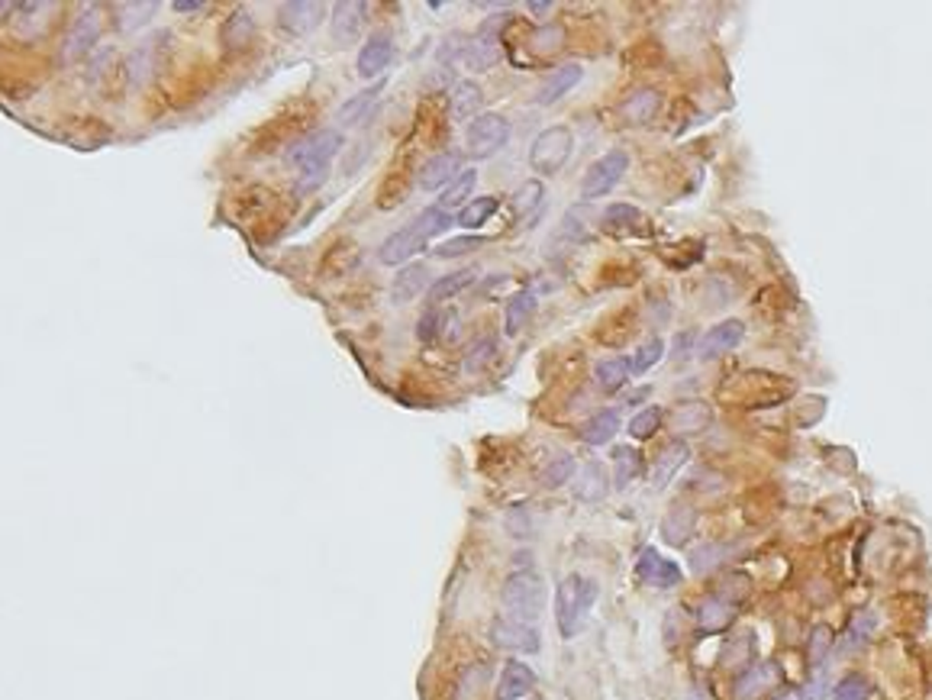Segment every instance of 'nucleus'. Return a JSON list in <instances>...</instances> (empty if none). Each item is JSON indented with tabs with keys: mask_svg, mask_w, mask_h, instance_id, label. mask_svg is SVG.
Wrapping results in <instances>:
<instances>
[{
	"mask_svg": "<svg viewBox=\"0 0 932 700\" xmlns=\"http://www.w3.org/2000/svg\"><path fill=\"white\" fill-rule=\"evenodd\" d=\"M603 223L607 227H629V223H639V210L633 204H613L603 213Z\"/></svg>",
	"mask_w": 932,
	"mask_h": 700,
	"instance_id": "5fc2aeb1",
	"label": "nucleus"
},
{
	"mask_svg": "<svg viewBox=\"0 0 932 700\" xmlns=\"http://www.w3.org/2000/svg\"><path fill=\"white\" fill-rule=\"evenodd\" d=\"M510 139V120L501 114H481L468 123L465 136V152L468 158H491L501 152Z\"/></svg>",
	"mask_w": 932,
	"mask_h": 700,
	"instance_id": "423d86ee",
	"label": "nucleus"
},
{
	"mask_svg": "<svg viewBox=\"0 0 932 700\" xmlns=\"http://www.w3.org/2000/svg\"><path fill=\"white\" fill-rule=\"evenodd\" d=\"M497 210H501V198H494V194H491V198H474L461 207V213L455 217V223L465 227V229H478V227H484Z\"/></svg>",
	"mask_w": 932,
	"mask_h": 700,
	"instance_id": "473e14b6",
	"label": "nucleus"
},
{
	"mask_svg": "<svg viewBox=\"0 0 932 700\" xmlns=\"http://www.w3.org/2000/svg\"><path fill=\"white\" fill-rule=\"evenodd\" d=\"M204 4H194V0H177L175 4V10L177 14H194V10H200Z\"/></svg>",
	"mask_w": 932,
	"mask_h": 700,
	"instance_id": "bf43d9fd",
	"label": "nucleus"
},
{
	"mask_svg": "<svg viewBox=\"0 0 932 700\" xmlns=\"http://www.w3.org/2000/svg\"><path fill=\"white\" fill-rule=\"evenodd\" d=\"M494 352H497V340L494 336H478V340L468 346V355H465V368L468 371H484L488 368V361L494 359Z\"/></svg>",
	"mask_w": 932,
	"mask_h": 700,
	"instance_id": "49530a36",
	"label": "nucleus"
},
{
	"mask_svg": "<svg viewBox=\"0 0 932 700\" xmlns=\"http://www.w3.org/2000/svg\"><path fill=\"white\" fill-rule=\"evenodd\" d=\"M423 246H426V239H423V233H420L417 227L397 229L394 236H388V239L381 242V249H378V259H381L384 265H403L410 255H417Z\"/></svg>",
	"mask_w": 932,
	"mask_h": 700,
	"instance_id": "6ab92c4d",
	"label": "nucleus"
},
{
	"mask_svg": "<svg viewBox=\"0 0 932 700\" xmlns=\"http://www.w3.org/2000/svg\"><path fill=\"white\" fill-rule=\"evenodd\" d=\"M114 23L120 33H136V29L146 26L152 16L158 14V4L156 0H142V4H116L114 7Z\"/></svg>",
	"mask_w": 932,
	"mask_h": 700,
	"instance_id": "c85d7f7f",
	"label": "nucleus"
},
{
	"mask_svg": "<svg viewBox=\"0 0 932 700\" xmlns=\"http://www.w3.org/2000/svg\"><path fill=\"white\" fill-rule=\"evenodd\" d=\"M252 36H255V16L248 14V10H236V14L223 23V29H219V39H223L227 49H246V46L252 43Z\"/></svg>",
	"mask_w": 932,
	"mask_h": 700,
	"instance_id": "cd10ccee",
	"label": "nucleus"
},
{
	"mask_svg": "<svg viewBox=\"0 0 932 700\" xmlns=\"http://www.w3.org/2000/svg\"><path fill=\"white\" fill-rule=\"evenodd\" d=\"M491 643L497 649L510 652H539V630L530 623L510 620V616H497L491 623Z\"/></svg>",
	"mask_w": 932,
	"mask_h": 700,
	"instance_id": "9d476101",
	"label": "nucleus"
},
{
	"mask_svg": "<svg viewBox=\"0 0 932 700\" xmlns=\"http://www.w3.org/2000/svg\"><path fill=\"white\" fill-rule=\"evenodd\" d=\"M752 655H755V636L752 633H742L733 643L723 649V665H752Z\"/></svg>",
	"mask_w": 932,
	"mask_h": 700,
	"instance_id": "a18cd8bd",
	"label": "nucleus"
},
{
	"mask_svg": "<svg viewBox=\"0 0 932 700\" xmlns=\"http://www.w3.org/2000/svg\"><path fill=\"white\" fill-rule=\"evenodd\" d=\"M459 58H461V65H468L471 71H488L491 65L497 62V46L494 43H484V39H478V36H474L471 43L461 46Z\"/></svg>",
	"mask_w": 932,
	"mask_h": 700,
	"instance_id": "e433bc0d",
	"label": "nucleus"
},
{
	"mask_svg": "<svg viewBox=\"0 0 932 700\" xmlns=\"http://www.w3.org/2000/svg\"><path fill=\"white\" fill-rule=\"evenodd\" d=\"M474 184H478V171H474V168L459 171V178H455V181L442 191V198H439V207H442V210L465 207V200L471 198V191H474Z\"/></svg>",
	"mask_w": 932,
	"mask_h": 700,
	"instance_id": "f704fd0d",
	"label": "nucleus"
},
{
	"mask_svg": "<svg viewBox=\"0 0 932 700\" xmlns=\"http://www.w3.org/2000/svg\"><path fill=\"white\" fill-rule=\"evenodd\" d=\"M574 149V136L568 127H549L532 139L530 146V165L539 175H555L568 165Z\"/></svg>",
	"mask_w": 932,
	"mask_h": 700,
	"instance_id": "20e7f679",
	"label": "nucleus"
},
{
	"mask_svg": "<svg viewBox=\"0 0 932 700\" xmlns=\"http://www.w3.org/2000/svg\"><path fill=\"white\" fill-rule=\"evenodd\" d=\"M503 610H507L510 620H520V623H530L536 626L539 614L545 607V587L539 581L536 572H516L503 581Z\"/></svg>",
	"mask_w": 932,
	"mask_h": 700,
	"instance_id": "7ed1b4c3",
	"label": "nucleus"
},
{
	"mask_svg": "<svg viewBox=\"0 0 932 700\" xmlns=\"http://www.w3.org/2000/svg\"><path fill=\"white\" fill-rule=\"evenodd\" d=\"M868 694H871V687L862 675H846V678L836 685L833 700H868Z\"/></svg>",
	"mask_w": 932,
	"mask_h": 700,
	"instance_id": "864d4df0",
	"label": "nucleus"
},
{
	"mask_svg": "<svg viewBox=\"0 0 932 700\" xmlns=\"http://www.w3.org/2000/svg\"><path fill=\"white\" fill-rule=\"evenodd\" d=\"M426 290H430V269L420 262L403 265L394 275V281H390V300H394L397 307H403V304H410V300H417L420 294H426Z\"/></svg>",
	"mask_w": 932,
	"mask_h": 700,
	"instance_id": "2eb2a0df",
	"label": "nucleus"
},
{
	"mask_svg": "<svg viewBox=\"0 0 932 700\" xmlns=\"http://www.w3.org/2000/svg\"><path fill=\"white\" fill-rule=\"evenodd\" d=\"M156 71H158V36H148V39H142V43L129 52L127 85L133 87V91H142L148 81L156 78Z\"/></svg>",
	"mask_w": 932,
	"mask_h": 700,
	"instance_id": "f8f14e48",
	"label": "nucleus"
},
{
	"mask_svg": "<svg viewBox=\"0 0 932 700\" xmlns=\"http://www.w3.org/2000/svg\"><path fill=\"white\" fill-rule=\"evenodd\" d=\"M481 246H488V239H484V236H459V239L442 242V246L436 249V255H439V259H461V255L478 252Z\"/></svg>",
	"mask_w": 932,
	"mask_h": 700,
	"instance_id": "603ef678",
	"label": "nucleus"
},
{
	"mask_svg": "<svg viewBox=\"0 0 932 700\" xmlns=\"http://www.w3.org/2000/svg\"><path fill=\"white\" fill-rule=\"evenodd\" d=\"M739 614V604H733L723 594H710L697 604V626L700 633H723Z\"/></svg>",
	"mask_w": 932,
	"mask_h": 700,
	"instance_id": "f3484780",
	"label": "nucleus"
},
{
	"mask_svg": "<svg viewBox=\"0 0 932 700\" xmlns=\"http://www.w3.org/2000/svg\"><path fill=\"white\" fill-rule=\"evenodd\" d=\"M616 430H620V417L613 411H601L581 426V439H584L587 446H603V442H610L616 436Z\"/></svg>",
	"mask_w": 932,
	"mask_h": 700,
	"instance_id": "2f4dec72",
	"label": "nucleus"
},
{
	"mask_svg": "<svg viewBox=\"0 0 932 700\" xmlns=\"http://www.w3.org/2000/svg\"><path fill=\"white\" fill-rule=\"evenodd\" d=\"M597 604V581L584 578V574H572L558 584L555 591V623L558 633L565 639L578 636L584 630L591 607Z\"/></svg>",
	"mask_w": 932,
	"mask_h": 700,
	"instance_id": "f03ea898",
	"label": "nucleus"
},
{
	"mask_svg": "<svg viewBox=\"0 0 932 700\" xmlns=\"http://www.w3.org/2000/svg\"><path fill=\"white\" fill-rule=\"evenodd\" d=\"M643 472V455L636 449H620L616 452V488H629Z\"/></svg>",
	"mask_w": 932,
	"mask_h": 700,
	"instance_id": "c03bdc74",
	"label": "nucleus"
},
{
	"mask_svg": "<svg viewBox=\"0 0 932 700\" xmlns=\"http://www.w3.org/2000/svg\"><path fill=\"white\" fill-rule=\"evenodd\" d=\"M781 681H785L781 665H775V662H762V665H749L739 678H735L733 694H735V700H758V697H765V694L777 691Z\"/></svg>",
	"mask_w": 932,
	"mask_h": 700,
	"instance_id": "1a4fd4ad",
	"label": "nucleus"
},
{
	"mask_svg": "<svg viewBox=\"0 0 932 700\" xmlns=\"http://www.w3.org/2000/svg\"><path fill=\"white\" fill-rule=\"evenodd\" d=\"M510 23V14H497V16H491V20H484L481 23V29H478V39H484V43H494L497 46V36H501V29Z\"/></svg>",
	"mask_w": 932,
	"mask_h": 700,
	"instance_id": "6e6d98bb",
	"label": "nucleus"
},
{
	"mask_svg": "<svg viewBox=\"0 0 932 700\" xmlns=\"http://www.w3.org/2000/svg\"><path fill=\"white\" fill-rule=\"evenodd\" d=\"M694 526H697V513H694V507L678 503V507H671L668 517L662 520V539L668 545H684L687 539H691Z\"/></svg>",
	"mask_w": 932,
	"mask_h": 700,
	"instance_id": "b1692460",
	"label": "nucleus"
},
{
	"mask_svg": "<svg viewBox=\"0 0 932 700\" xmlns=\"http://www.w3.org/2000/svg\"><path fill=\"white\" fill-rule=\"evenodd\" d=\"M875 626H877L875 614H871V610H858V614L852 616V623H848L846 645H842V649H846V652H852V649H862V645L871 639V633H875Z\"/></svg>",
	"mask_w": 932,
	"mask_h": 700,
	"instance_id": "a19ab883",
	"label": "nucleus"
},
{
	"mask_svg": "<svg viewBox=\"0 0 932 700\" xmlns=\"http://www.w3.org/2000/svg\"><path fill=\"white\" fill-rule=\"evenodd\" d=\"M439 317H442V313H426V317L423 320H420V340H430V336L432 333H436V326H439Z\"/></svg>",
	"mask_w": 932,
	"mask_h": 700,
	"instance_id": "13d9d810",
	"label": "nucleus"
},
{
	"mask_svg": "<svg viewBox=\"0 0 932 700\" xmlns=\"http://www.w3.org/2000/svg\"><path fill=\"white\" fill-rule=\"evenodd\" d=\"M572 474H574V459L562 452L542 468V484L545 488H562L565 482H572Z\"/></svg>",
	"mask_w": 932,
	"mask_h": 700,
	"instance_id": "09e8293b",
	"label": "nucleus"
},
{
	"mask_svg": "<svg viewBox=\"0 0 932 700\" xmlns=\"http://www.w3.org/2000/svg\"><path fill=\"white\" fill-rule=\"evenodd\" d=\"M100 26H104V20H100V7L87 4V7L75 16L71 29L65 33L62 46H58V65H65V68H68V65H78L81 58L94 49V43H97V36H100Z\"/></svg>",
	"mask_w": 932,
	"mask_h": 700,
	"instance_id": "39448f33",
	"label": "nucleus"
},
{
	"mask_svg": "<svg viewBox=\"0 0 932 700\" xmlns=\"http://www.w3.org/2000/svg\"><path fill=\"white\" fill-rule=\"evenodd\" d=\"M459 178V158L452 152H436L432 158H426L417 171V184L423 191H442Z\"/></svg>",
	"mask_w": 932,
	"mask_h": 700,
	"instance_id": "4468645a",
	"label": "nucleus"
},
{
	"mask_svg": "<svg viewBox=\"0 0 932 700\" xmlns=\"http://www.w3.org/2000/svg\"><path fill=\"white\" fill-rule=\"evenodd\" d=\"M658 104H662V97H658L655 91H636L623 104V117H626L629 123H649L652 117H655Z\"/></svg>",
	"mask_w": 932,
	"mask_h": 700,
	"instance_id": "4c0bfd02",
	"label": "nucleus"
},
{
	"mask_svg": "<svg viewBox=\"0 0 932 700\" xmlns=\"http://www.w3.org/2000/svg\"><path fill=\"white\" fill-rule=\"evenodd\" d=\"M481 100H484L481 87L474 81H461L452 91V107L449 110H452L455 120H474V114L481 110Z\"/></svg>",
	"mask_w": 932,
	"mask_h": 700,
	"instance_id": "72a5a7b5",
	"label": "nucleus"
},
{
	"mask_svg": "<svg viewBox=\"0 0 932 700\" xmlns=\"http://www.w3.org/2000/svg\"><path fill=\"white\" fill-rule=\"evenodd\" d=\"M381 91H384V81H375L371 87H365V91H359L355 97H349L346 104L339 107V127H355V123L365 120V114L375 107Z\"/></svg>",
	"mask_w": 932,
	"mask_h": 700,
	"instance_id": "c756f323",
	"label": "nucleus"
},
{
	"mask_svg": "<svg viewBox=\"0 0 932 700\" xmlns=\"http://www.w3.org/2000/svg\"><path fill=\"white\" fill-rule=\"evenodd\" d=\"M46 10H49V4H20V7H14V33L23 36V39H35L49 23V16H39Z\"/></svg>",
	"mask_w": 932,
	"mask_h": 700,
	"instance_id": "7c9ffc66",
	"label": "nucleus"
},
{
	"mask_svg": "<svg viewBox=\"0 0 932 700\" xmlns=\"http://www.w3.org/2000/svg\"><path fill=\"white\" fill-rule=\"evenodd\" d=\"M584 78V68L581 65H562V68H552L545 75V81L536 91V104L549 107L555 100H562L565 94H572V87H578V81Z\"/></svg>",
	"mask_w": 932,
	"mask_h": 700,
	"instance_id": "dca6fc26",
	"label": "nucleus"
},
{
	"mask_svg": "<svg viewBox=\"0 0 932 700\" xmlns=\"http://www.w3.org/2000/svg\"><path fill=\"white\" fill-rule=\"evenodd\" d=\"M536 687V672H532L526 662H507L497 681L494 700H520Z\"/></svg>",
	"mask_w": 932,
	"mask_h": 700,
	"instance_id": "a211bd4d",
	"label": "nucleus"
},
{
	"mask_svg": "<svg viewBox=\"0 0 932 700\" xmlns=\"http://www.w3.org/2000/svg\"><path fill=\"white\" fill-rule=\"evenodd\" d=\"M829 649H833V630L829 626H813L810 639H806V662H810V668L823 665Z\"/></svg>",
	"mask_w": 932,
	"mask_h": 700,
	"instance_id": "37998d69",
	"label": "nucleus"
},
{
	"mask_svg": "<svg viewBox=\"0 0 932 700\" xmlns=\"http://www.w3.org/2000/svg\"><path fill=\"white\" fill-rule=\"evenodd\" d=\"M413 227L423 233L426 242H430V239H436V236H442L449 227H455V217L449 210H442V207H426V210L417 217V223H413Z\"/></svg>",
	"mask_w": 932,
	"mask_h": 700,
	"instance_id": "ea45409f",
	"label": "nucleus"
},
{
	"mask_svg": "<svg viewBox=\"0 0 932 700\" xmlns=\"http://www.w3.org/2000/svg\"><path fill=\"white\" fill-rule=\"evenodd\" d=\"M607 491H610V484H607V472H603V465L601 462H587V465L578 472V478H574V494H578V501L597 503V501L607 497Z\"/></svg>",
	"mask_w": 932,
	"mask_h": 700,
	"instance_id": "5701e85b",
	"label": "nucleus"
},
{
	"mask_svg": "<svg viewBox=\"0 0 932 700\" xmlns=\"http://www.w3.org/2000/svg\"><path fill=\"white\" fill-rule=\"evenodd\" d=\"M562 46H565V29L558 26V23H549V26L536 29V33L530 36V49L536 52V56H552V52H558Z\"/></svg>",
	"mask_w": 932,
	"mask_h": 700,
	"instance_id": "79ce46f5",
	"label": "nucleus"
},
{
	"mask_svg": "<svg viewBox=\"0 0 932 700\" xmlns=\"http://www.w3.org/2000/svg\"><path fill=\"white\" fill-rule=\"evenodd\" d=\"M342 142L346 139H342L339 129H317V133L304 136V139H297L294 146H290L288 162L297 168L300 191H313V188H319V184L326 181L329 165H332V158L339 156Z\"/></svg>",
	"mask_w": 932,
	"mask_h": 700,
	"instance_id": "f257e3e1",
	"label": "nucleus"
},
{
	"mask_svg": "<svg viewBox=\"0 0 932 700\" xmlns=\"http://www.w3.org/2000/svg\"><path fill=\"white\" fill-rule=\"evenodd\" d=\"M629 381V365L623 359H607L597 365V384L603 391H616Z\"/></svg>",
	"mask_w": 932,
	"mask_h": 700,
	"instance_id": "de8ad7c7",
	"label": "nucleus"
},
{
	"mask_svg": "<svg viewBox=\"0 0 932 700\" xmlns=\"http://www.w3.org/2000/svg\"><path fill=\"white\" fill-rule=\"evenodd\" d=\"M629 168V156L623 149H610L607 156H601L591 168L584 171L581 178V200H597V198H607L613 191L616 184L623 181Z\"/></svg>",
	"mask_w": 932,
	"mask_h": 700,
	"instance_id": "0eeeda50",
	"label": "nucleus"
},
{
	"mask_svg": "<svg viewBox=\"0 0 932 700\" xmlns=\"http://www.w3.org/2000/svg\"><path fill=\"white\" fill-rule=\"evenodd\" d=\"M542 198H545V184L542 181H526V184H520L516 188V194H513V210H516V217L523 219V217H532V213L542 207Z\"/></svg>",
	"mask_w": 932,
	"mask_h": 700,
	"instance_id": "58836bf2",
	"label": "nucleus"
},
{
	"mask_svg": "<svg viewBox=\"0 0 932 700\" xmlns=\"http://www.w3.org/2000/svg\"><path fill=\"white\" fill-rule=\"evenodd\" d=\"M532 313H536V294H532V290L513 294L507 304V313H503V330H507V336H516L520 330H526Z\"/></svg>",
	"mask_w": 932,
	"mask_h": 700,
	"instance_id": "bb28decb",
	"label": "nucleus"
},
{
	"mask_svg": "<svg viewBox=\"0 0 932 700\" xmlns=\"http://www.w3.org/2000/svg\"><path fill=\"white\" fill-rule=\"evenodd\" d=\"M368 7L359 0H342L332 7V36L336 43H355L361 33V23H365Z\"/></svg>",
	"mask_w": 932,
	"mask_h": 700,
	"instance_id": "412c9836",
	"label": "nucleus"
},
{
	"mask_svg": "<svg viewBox=\"0 0 932 700\" xmlns=\"http://www.w3.org/2000/svg\"><path fill=\"white\" fill-rule=\"evenodd\" d=\"M687 446L684 442H671V446H664L662 452H658V459L652 462V488L655 491H664L671 482H674V474L684 468V462H687Z\"/></svg>",
	"mask_w": 932,
	"mask_h": 700,
	"instance_id": "4be33fe9",
	"label": "nucleus"
},
{
	"mask_svg": "<svg viewBox=\"0 0 932 700\" xmlns=\"http://www.w3.org/2000/svg\"><path fill=\"white\" fill-rule=\"evenodd\" d=\"M323 16H326V7L319 0H313V4L310 0H294V4H281V7H278V26L288 36L304 39V36L317 33Z\"/></svg>",
	"mask_w": 932,
	"mask_h": 700,
	"instance_id": "6e6552de",
	"label": "nucleus"
},
{
	"mask_svg": "<svg viewBox=\"0 0 932 700\" xmlns=\"http://www.w3.org/2000/svg\"><path fill=\"white\" fill-rule=\"evenodd\" d=\"M390 56H394V43H390V36L375 33L371 39H365L359 52V75L361 78H378L384 68L390 65Z\"/></svg>",
	"mask_w": 932,
	"mask_h": 700,
	"instance_id": "aec40b11",
	"label": "nucleus"
},
{
	"mask_svg": "<svg viewBox=\"0 0 932 700\" xmlns=\"http://www.w3.org/2000/svg\"><path fill=\"white\" fill-rule=\"evenodd\" d=\"M658 426H662V411H658V407H645V411H639L636 417L629 420V436L649 439L658 432Z\"/></svg>",
	"mask_w": 932,
	"mask_h": 700,
	"instance_id": "3c124183",
	"label": "nucleus"
},
{
	"mask_svg": "<svg viewBox=\"0 0 932 700\" xmlns=\"http://www.w3.org/2000/svg\"><path fill=\"white\" fill-rule=\"evenodd\" d=\"M662 355H664V342L662 340H649L645 346H639L636 355H633V361H629V371H633V375H645L649 368H655L658 361H662Z\"/></svg>",
	"mask_w": 932,
	"mask_h": 700,
	"instance_id": "8fccbe9b",
	"label": "nucleus"
},
{
	"mask_svg": "<svg viewBox=\"0 0 932 700\" xmlns=\"http://www.w3.org/2000/svg\"><path fill=\"white\" fill-rule=\"evenodd\" d=\"M474 278H478V269H459V271H452V275H442L436 284H430L426 298H430L432 307H439V304H445V300H452L455 294H461L465 288H471Z\"/></svg>",
	"mask_w": 932,
	"mask_h": 700,
	"instance_id": "393cba45",
	"label": "nucleus"
},
{
	"mask_svg": "<svg viewBox=\"0 0 932 700\" xmlns=\"http://www.w3.org/2000/svg\"><path fill=\"white\" fill-rule=\"evenodd\" d=\"M530 10H532V14H549L552 4H542V0H536V4H530Z\"/></svg>",
	"mask_w": 932,
	"mask_h": 700,
	"instance_id": "052dcab7",
	"label": "nucleus"
},
{
	"mask_svg": "<svg viewBox=\"0 0 932 700\" xmlns=\"http://www.w3.org/2000/svg\"><path fill=\"white\" fill-rule=\"evenodd\" d=\"M636 574L645 581L649 587H674V584H681V568H678V562H671V559H664L662 552L658 549H643V555H639V562H636Z\"/></svg>",
	"mask_w": 932,
	"mask_h": 700,
	"instance_id": "ddd939ff",
	"label": "nucleus"
},
{
	"mask_svg": "<svg viewBox=\"0 0 932 700\" xmlns=\"http://www.w3.org/2000/svg\"><path fill=\"white\" fill-rule=\"evenodd\" d=\"M742 336H745V326H742V320H723V323L710 326V330L700 336V342L694 346V355H697V359H704V361L720 359V355L733 352V349L739 346Z\"/></svg>",
	"mask_w": 932,
	"mask_h": 700,
	"instance_id": "9b49d317",
	"label": "nucleus"
},
{
	"mask_svg": "<svg viewBox=\"0 0 932 700\" xmlns=\"http://www.w3.org/2000/svg\"><path fill=\"white\" fill-rule=\"evenodd\" d=\"M710 420H714V411H710V403H704V401H687L671 413V426L678 432H700L710 426Z\"/></svg>",
	"mask_w": 932,
	"mask_h": 700,
	"instance_id": "a878e982",
	"label": "nucleus"
},
{
	"mask_svg": "<svg viewBox=\"0 0 932 700\" xmlns=\"http://www.w3.org/2000/svg\"><path fill=\"white\" fill-rule=\"evenodd\" d=\"M735 552V545H726V543H706V545H700V549H694L691 552V568L697 574H706L710 568H716V565H723V562L729 559Z\"/></svg>",
	"mask_w": 932,
	"mask_h": 700,
	"instance_id": "c9c22d12",
	"label": "nucleus"
},
{
	"mask_svg": "<svg viewBox=\"0 0 932 700\" xmlns=\"http://www.w3.org/2000/svg\"><path fill=\"white\" fill-rule=\"evenodd\" d=\"M110 58H114V52L110 49H100L97 56L91 58V65H87V85H97L100 78H104V65H110Z\"/></svg>",
	"mask_w": 932,
	"mask_h": 700,
	"instance_id": "4d7b16f0",
	"label": "nucleus"
}]
</instances>
